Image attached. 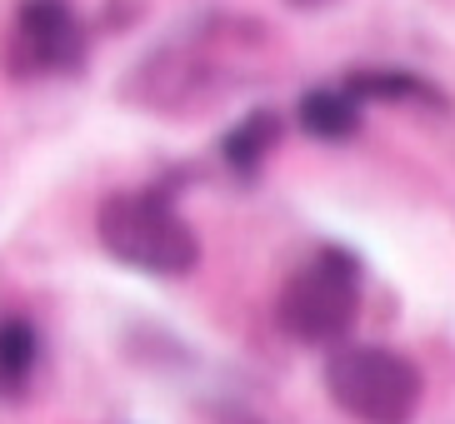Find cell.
Returning <instances> with one entry per match:
<instances>
[{
  "label": "cell",
  "mask_w": 455,
  "mask_h": 424,
  "mask_svg": "<svg viewBox=\"0 0 455 424\" xmlns=\"http://www.w3.org/2000/svg\"><path fill=\"white\" fill-rule=\"evenodd\" d=\"M95 235L110 260L146 270V275H190L201 260V239L186 215L175 210L171 190L161 185L106 195L95 215Z\"/></svg>",
  "instance_id": "1"
},
{
  "label": "cell",
  "mask_w": 455,
  "mask_h": 424,
  "mask_svg": "<svg viewBox=\"0 0 455 424\" xmlns=\"http://www.w3.org/2000/svg\"><path fill=\"white\" fill-rule=\"evenodd\" d=\"M361 310V265L340 245H321L306 265L285 279L275 319L300 345H340Z\"/></svg>",
  "instance_id": "2"
},
{
  "label": "cell",
  "mask_w": 455,
  "mask_h": 424,
  "mask_svg": "<svg viewBox=\"0 0 455 424\" xmlns=\"http://www.w3.org/2000/svg\"><path fill=\"white\" fill-rule=\"evenodd\" d=\"M325 389L361 424H411L420 410V370L386 345H346L325 365Z\"/></svg>",
  "instance_id": "3"
},
{
  "label": "cell",
  "mask_w": 455,
  "mask_h": 424,
  "mask_svg": "<svg viewBox=\"0 0 455 424\" xmlns=\"http://www.w3.org/2000/svg\"><path fill=\"white\" fill-rule=\"evenodd\" d=\"M85 55H91V35L70 0H20L15 5V20L0 45V60L15 80L81 75Z\"/></svg>",
  "instance_id": "4"
},
{
  "label": "cell",
  "mask_w": 455,
  "mask_h": 424,
  "mask_svg": "<svg viewBox=\"0 0 455 424\" xmlns=\"http://www.w3.org/2000/svg\"><path fill=\"white\" fill-rule=\"evenodd\" d=\"M340 90L365 106V100H395V106H441L445 110V95L430 85L426 75L415 70H386V66H361L340 80Z\"/></svg>",
  "instance_id": "5"
},
{
  "label": "cell",
  "mask_w": 455,
  "mask_h": 424,
  "mask_svg": "<svg viewBox=\"0 0 455 424\" xmlns=\"http://www.w3.org/2000/svg\"><path fill=\"white\" fill-rule=\"evenodd\" d=\"M275 145H281V115H275V110H251V115H241L226 135H220V160H226L230 175L255 180Z\"/></svg>",
  "instance_id": "6"
},
{
  "label": "cell",
  "mask_w": 455,
  "mask_h": 424,
  "mask_svg": "<svg viewBox=\"0 0 455 424\" xmlns=\"http://www.w3.org/2000/svg\"><path fill=\"white\" fill-rule=\"evenodd\" d=\"M295 120H300V130H306L310 140L340 145V140H350V135L361 130V106H355L340 85H315V90L300 95Z\"/></svg>",
  "instance_id": "7"
},
{
  "label": "cell",
  "mask_w": 455,
  "mask_h": 424,
  "mask_svg": "<svg viewBox=\"0 0 455 424\" xmlns=\"http://www.w3.org/2000/svg\"><path fill=\"white\" fill-rule=\"evenodd\" d=\"M36 359H41V340L26 319H0V399L26 395L30 374H36Z\"/></svg>",
  "instance_id": "8"
},
{
  "label": "cell",
  "mask_w": 455,
  "mask_h": 424,
  "mask_svg": "<svg viewBox=\"0 0 455 424\" xmlns=\"http://www.w3.org/2000/svg\"><path fill=\"white\" fill-rule=\"evenodd\" d=\"M291 5H300V11H315V5H331V0H291Z\"/></svg>",
  "instance_id": "9"
}]
</instances>
